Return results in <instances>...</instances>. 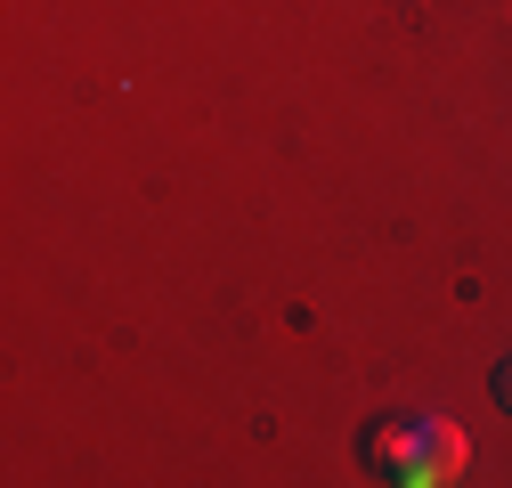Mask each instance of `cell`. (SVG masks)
Returning <instances> with one entry per match:
<instances>
[{
    "label": "cell",
    "instance_id": "6da1fadb",
    "mask_svg": "<svg viewBox=\"0 0 512 488\" xmlns=\"http://www.w3.org/2000/svg\"><path fill=\"white\" fill-rule=\"evenodd\" d=\"M464 464H472V440H464L447 415H407V423H399L391 480H407V488H431V480H464Z\"/></svg>",
    "mask_w": 512,
    "mask_h": 488
},
{
    "label": "cell",
    "instance_id": "7a4b0ae2",
    "mask_svg": "<svg viewBox=\"0 0 512 488\" xmlns=\"http://www.w3.org/2000/svg\"><path fill=\"white\" fill-rule=\"evenodd\" d=\"M488 391H496V407L512 415V358H496V375H488Z\"/></svg>",
    "mask_w": 512,
    "mask_h": 488
}]
</instances>
